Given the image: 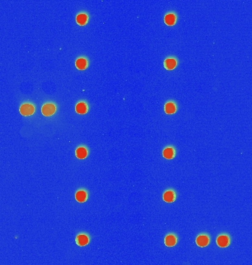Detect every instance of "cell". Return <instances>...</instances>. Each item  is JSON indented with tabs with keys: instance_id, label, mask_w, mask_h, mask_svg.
Listing matches in <instances>:
<instances>
[{
	"instance_id": "1",
	"label": "cell",
	"mask_w": 252,
	"mask_h": 265,
	"mask_svg": "<svg viewBox=\"0 0 252 265\" xmlns=\"http://www.w3.org/2000/svg\"><path fill=\"white\" fill-rule=\"evenodd\" d=\"M19 111H20V113L23 116H31L34 113L35 108L32 104L26 103V104H23L21 106Z\"/></svg>"
},
{
	"instance_id": "2",
	"label": "cell",
	"mask_w": 252,
	"mask_h": 265,
	"mask_svg": "<svg viewBox=\"0 0 252 265\" xmlns=\"http://www.w3.org/2000/svg\"><path fill=\"white\" fill-rule=\"evenodd\" d=\"M41 112L43 115L45 116H52L56 112V106L52 103H47V104H45L43 106V107L41 108Z\"/></svg>"
},
{
	"instance_id": "3",
	"label": "cell",
	"mask_w": 252,
	"mask_h": 265,
	"mask_svg": "<svg viewBox=\"0 0 252 265\" xmlns=\"http://www.w3.org/2000/svg\"><path fill=\"white\" fill-rule=\"evenodd\" d=\"M230 243L229 237L226 235H221L218 237L217 244L221 248H226L228 247Z\"/></svg>"
},
{
	"instance_id": "4",
	"label": "cell",
	"mask_w": 252,
	"mask_h": 265,
	"mask_svg": "<svg viewBox=\"0 0 252 265\" xmlns=\"http://www.w3.org/2000/svg\"><path fill=\"white\" fill-rule=\"evenodd\" d=\"M209 238L207 235H200L197 237L196 239V244L199 247H206L209 245Z\"/></svg>"
},
{
	"instance_id": "5",
	"label": "cell",
	"mask_w": 252,
	"mask_h": 265,
	"mask_svg": "<svg viewBox=\"0 0 252 265\" xmlns=\"http://www.w3.org/2000/svg\"><path fill=\"white\" fill-rule=\"evenodd\" d=\"M163 200L166 202H173L175 200V194L173 191L169 190L164 192L163 195Z\"/></svg>"
},
{
	"instance_id": "6",
	"label": "cell",
	"mask_w": 252,
	"mask_h": 265,
	"mask_svg": "<svg viewBox=\"0 0 252 265\" xmlns=\"http://www.w3.org/2000/svg\"><path fill=\"white\" fill-rule=\"evenodd\" d=\"M164 242H165V245H167V246L173 247V246H174V245H176L177 238L175 237V235H173V234H170V235H167L165 237V239H164Z\"/></svg>"
},
{
	"instance_id": "7",
	"label": "cell",
	"mask_w": 252,
	"mask_h": 265,
	"mask_svg": "<svg viewBox=\"0 0 252 265\" xmlns=\"http://www.w3.org/2000/svg\"><path fill=\"white\" fill-rule=\"evenodd\" d=\"M87 106L86 103L84 102H79L77 103V106L75 107L76 112L79 114H85L87 112Z\"/></svg>"
},
{
	"instance_id": "8",
	"label": "cell",
	"mask_w": 252,
	"mask_h": 265,
	"mask_svg": "<svg viewBox=\"0 0 252 265\" xmlns=\"http://www.w3.org/2000/svg\"><path fill=\"white\" fill-rule=\"evenodd\" d=\"M89 242V239L86 235L84 234H81L77 236V242L80 246H84L86 245Z\"/></svg>"
},
{
	"instance_id": "9",
	"label": "cell",
	"mask_w": 252,
	"mask_h": 265,
	"mask_svg": "<svg viewBox=\"0 0 252 265\" xmlns=\"http://www.w3.org/2000/svg\"><path fill=\"white\" fill-rule=\"evenodd\" d=\"M164 110H165L166 113H167V114H173L176 111V106L173 102H167L166 103Z\"/></svg>"
},
{
	"instance_id": "10",
	"label": "cell",
	"mask_w": 252,
	"mask_h": 265,
	"mask_svg": "<svg viewBox=\"0 0 252 265\" xmlns=\"http://www.w3.org/2000/svg\"><path fill=\"white\" fill-rule=\"evenodd\" d=\"M75 198L77 200V202H83L86 200L87 199V194L85 191H78L77 192L75 195Z\"/></svg>"
},
{
	"instance_id": "11",
	"label": "cell",
	"mask_w": 252,
	"mask_h": 265,
	"mask_svg": "<svg viewBox=\"0 0 252 265\" xmlns=\"http://www.w3.org/2000/svg\"><path fill=\"white\" fill-rule=\"evenodd\" d=\"M88 155L86 149L85 147H79L76 150V156L80 159H83L85 158Z\"/></svg>"
},
{
	"instance_id": "12",
	"label": "cell",
	"mask_w": 252,
	"mask_h": 265,
	"mask_svg": "<svg viewBox=\"0 0 252 265\" xmlns=\"http://www.w3.org/2000/svg\"><path fill=\"white\" fill-rule=\"evenodd\" d=\"M174 155H175V152L172 147H167L163 151V156L167 159H172L174 157Z\"/></svg>"
},
{
	"instance_id": "13",
	"label": "cell",
	"mask_w": 252,
	"mask_h": 265,
	"mask_svg": "<svg viewBox=\"0 0 252 265\" xmlns=\"http://www.w3.org/2000/svg\"><path fill=\"white\" fill-rule=\"evenodd\" d=\"M76 20H77V24H79L80 25L83 26L86 24L87 20H88V16H87V15H86V14L84 13L79 14V15L77 16Z\"/></svg>"
},
{
	"instance_id": "14",
	"label": "cell",
	"mask_w": 252,
	"mask_h": 265,
	"mask_svg": "<svg viewBox=\"0 0 252 265\" xmlns=\"http://www.w3.org/2000/svg\"><path fill=\"white\" fill-rule=\"evenodd\" d=\"M164 22H165L166 24H167V25H169V26L173 25V24L175 23V15H174V14H172V13L166 15L165 18H164Z\"/></svg>"
},
{
	"instance_id": "15",
	"label": "cell",
	"mask_w": 252,
	"mask_h": 265,
	"mask_svg": "<svg viewBox=\"0 0 252 265\" xmlns=\"http://www.w3.org/2000/svg\"><path fill=\"white\" fill-rule=\"evenodd\" d=\"M164 64H165L166 68L167 69H173L175 68V66H176V60L175 59H173V58H169V59H167L165 60V63H164Z\"/></svg>"
},
{
	"instance_id": "16",
	"label": "cell",
	"mask_w": 252,
	"mask_h": 265,
	"mask_svg": "<svg viewBox=\"0 0 252 265\" xmlns=\"http://www.w3.org/2000/svg\"><path fill=\"white\" fill-rule=\"evenodd\" d=\"M75 65L77 69H86L87 66V61L86 59H84V58H79V59H77V61H76Z\"/></svg>"
}]
</instances>
